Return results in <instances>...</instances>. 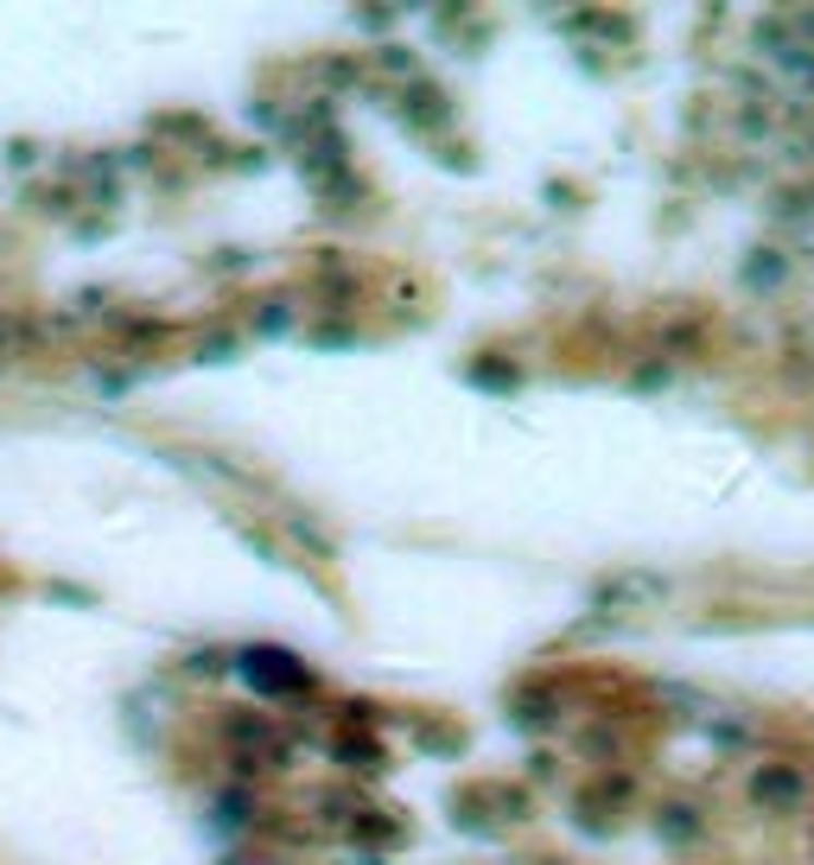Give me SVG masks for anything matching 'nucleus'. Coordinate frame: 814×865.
<instances>
[{
	"label": "nucleus",
	"mask_w": 814,
	"mask_h": 865,
	"mask_svg": "<svg viewBox=\"0 0 814 865\" xmlns=\"http://www.w3.org/2000/svg\"><path fill=\"white\" fill-rule=\"evenodd\" d=\"M751 802H757V808H770V815H795V808L809 802V770H802V764H789V757L757 764V770H751Z\"/></svg>",
	"instance_id": "1"
},
{
	"label": "nucleus",
	"mask_w": 814,
	"mask_h": 865,
	"mask_svg": "<svg viewBox=\"0 0 814 865\" xmlns=\"http://www.w3.org/2000/svg\"><path fill=\"white\" fill-rule=\"evenodd\" d=\"M744 274H751V280H782V255H751Z\"/></svg>",
	"instance_id": "3"
},
{
	"label": "nucleus",
	"mask_w": 814,
	"mask_h": 865,
	"mask_svg": "<svg viewBox=\"0 0 814 865\" xmlns=\"http://www.w3.org/2000/svg\"><path fill=\"white\" fill-rule=\"evenodd\" d=\"M694 828H701V815H694L687 802H668L662 815H656V833H674V840H687Z\"/></svg>",
	"instance_id": "2"
}]
</instances>
